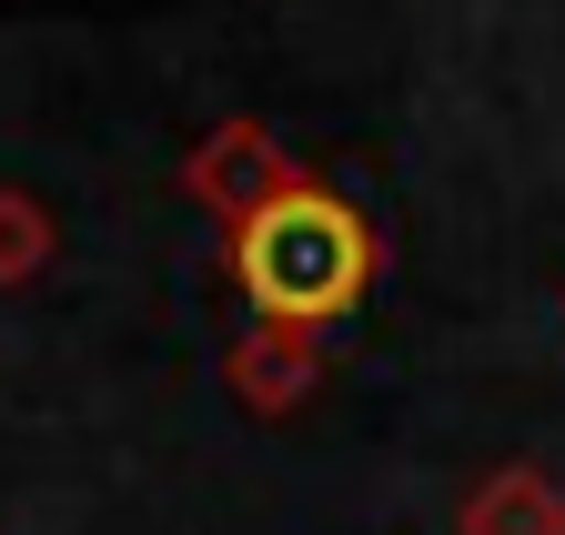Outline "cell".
<instances>
[{"label":"cell","instance_id":"1","mask_svg":"<svg viewBox=\"0 0 565 535\" xmlns=\"http://www.w3.org/2000/svg\"><path fill=\"white\" fill-rule=\"evenodd\" d=\"M243 293L282 323H323L364 293V223H353L333 192H273L243 223Z\"/></svg>","mask_w":565,"mask_h":535}]
</instances>
